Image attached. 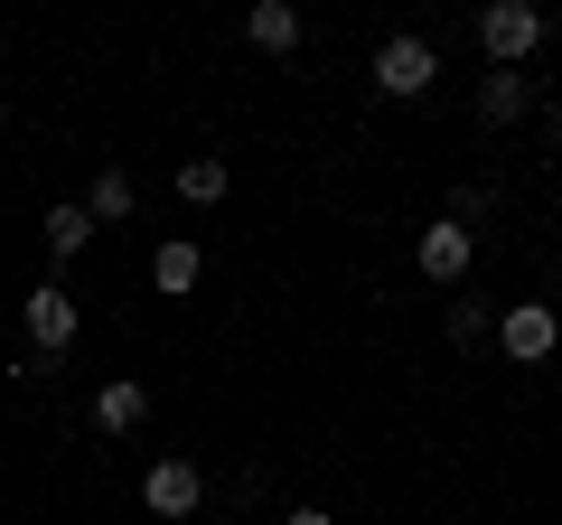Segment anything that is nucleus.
<instances>
[{
    "mask_svg": "<svg viewBox=\"0 0 562 525\" xmlns=\"http://www.w3.org/2000/svg\"><path fill=\"white\" fill-rule=\"evenodd\" d=\"M497 347H506L516 366H543V357L562 347V320H553V301H506V310H497Z\"/></svg>",
    "mask_w": 562,
    "mask_h": 525,
    "instance_id": "obj_2",
    "label": "nucleus"
},
{
    "mask_svg": "<svg viewBox=\"0 0 562 525\" xmlns=\"http://www.w3.org/2000/svg\"><path fill=\"white\" fill-rule=\"evenodd\" d=\"M150 282H160V291H198L206 282V254H198V244H160V254H150Z\"/></svg>",
    "mask_w": 562,
    "mask_h": 525,
    "instance_id": "obj_9",
    "label": "nucleus"
},
{
    "mask_svg": "<svg viewBox=\"0 0 562 525\" xmlns=\"http://www.w3.org/2000/svg\"><path fill=\"white\" fill-rule=\"evenodd\" d=\"M281 525H338V516H319V506H291V516H281Z\"/></svg>",
    "mask_w": 562,
    "mask_h": 525,
    "instance_id": "obj_15",
    "label": "nucleus"
},
{
    "mask_svg": "<svg viewBox=\"0 0 562 525\" xmlns=\"http://www.w3.org/2000/svg\"><path fill=\"white\" fill-rule=\"evenodd\" d=\"M431 76H441V47L413 38V29L375 47V85H384V94H431Z\"/></svg>",
    "mask_w": 562,
    "mask_h": 525,
    "instance_id": "obj_3",
    "label": "nucleus"
},
{
    "mask_svg": "<svg viewBox=\"0 0 562 525\" xmlns=\"http://www.w3.org/2000/svg\"><path fill=\"white\" fill-rule=\"evenodd\" d=\"M525 103H535V85H525V76H506V66L479 85V122H516Z\"/></svg>",
    "mask_w": 562,
    "mask_h": 525,
    "instance_id": "obj_10",
    "label": "nucleus"
},
{
    "mask_svg": "<svg viewBox=\"0 0 562 525\" xmlns=\"http://www.w3.org/2000/svg\"><path fill=\"white\" fill-rule=\"evenodd\" d=\"M140 413H150V384H132V376H113V384L94 394V423H103V432H132Z\"/></svg>",
    "mask_w": 562,
    "mask_h": 525,
    "instance_id": "obj_8",
    "label": "nucleus"
},
{
    "mask_svg": "<svg viewBox=\"0 0 562 525\" xmlns=\"http://www.w3.org/2000/svg\"><path fill=\"white\" fill-rule=\"evenodd\" d=\"M140 498H150V516H198L206 479H198V460H160L150 479H140Z\"/></svg>",
    "mask_w": 562,
    "mask_h": 525,
    "instance_id": "obj_6",
    "label": "nucleus"
},
{
    "mask_svg": "<svg viewBox=\"0 0 562 525\" xmlns=\"http://www.w3.org/2000/svg\"><path fill=\"white\" fill-rule=\"evenodd\" d=\"M244 38H254V47H272V57H291V47H301V10H291V0H254Z\"/></svg>",
    "mask_w": 562,
    "mask_h": 525,
    "instance_id": "obj_7",
    "label": "nucleus"
},
{
    "mask_svg": "<svg viewBox=\"0 0 562 525\" xmlns=\"http://www.w3.org/2000/svg\"><path fill=\"white\" fill-rule=\"evenodd\" d=\"M479 47L516 76V66L543 47V10H535V0H497V10H479Z\"/></svg>",
    "mask_w": 562,
    "mask_h": 525,
    "instance_id": "obj_1",
    "label": "nucleus"
},
{
    "mask_svg": "<svg viewBox=\"0 0 562 525\" xmlns=\"http://www.w3.org/2000/svg\"><path fill=\"white\" fill-rule=\"evenodd\" d=\"M85 216H94V225H122V216H132V169H103V179L85 188Z\"/></svg>",
    "mask_w": 562,
    "mask_h": 525,
    "instance_id": "obj_11",
    "label": "nucleus"
},
{
    "mask_svg": "<svg viewBox=\"0 0 562 525\" xmlns=\"http://www.w3.org/2000/svg\"><path fill=\"white\" fill-rule=\"evenodd\" d=\"M225 188H235V179H225V160H179V198L188 206H216Z\"/></svg>",
    "mask_w": 562,
    "mask_h": 525,
    "instance_id": "obj_13",
    "label": "nucleus"
},
{
    "mask_svg": "<svg viewBox=\"0 0 562 525\" xmlns=\"http://www.w3.org/2000/svg\"><path fill=\"white\" fill-rule=\"evenodd\" d=\"M413 262L431 272V282H469V262H479V235H469V225H450V216H431V225H422V244H413Z\"/></svg>",
    "mask_w": 562,
    "mask_h": 525,
    "instance_id": "obj_5",
    "label": "nucleus"
},
{
    "mask_svg": "<svg viewBox=\"0 0 562 525\" xmlns=\"http://www.w3.org/2000/svg\"><path fill=\"white\" fill-rule=\"evenodd\" d=\"M38 235H47V254H85V244H94V216H85V206H47V225H38Z\"/></svg>",
    "mask_w": 562,
    "mask_h": 525,
    "instance_id": "obj_12",
    "label": "nucleus"
},
{
    "mask_svg": "<svg viewBox=\"0 0 562 525\" xmlns=\"http://www.w3.org/2000/svg\"><path fill=\"white\" fill-rule=\"evenodd\" d=\"M20 320H29V347H38V357H66V347H76V291H57V282H38L20 301Z\"/></svg>",
    "mask_w": 562,
    "mask_h": 525,
    "instance_id": "obj_4",
    "label": "nucleus"
},
{
    "mask_svg": "<svg viewBox=\"0 0 562 525\" xmlns=\"http://www.w3.org/2000/svg\"><path fill=\"white\" fill-rule=\"evenodd\" d=\"M479 338H497L487 301H450V347H479Z\"/></svg>",
    "mask_w": 562,
    "mask_h": 525,
    "instance_id": "obj_14",
    "label": "nucleus"
}]
</instances>
